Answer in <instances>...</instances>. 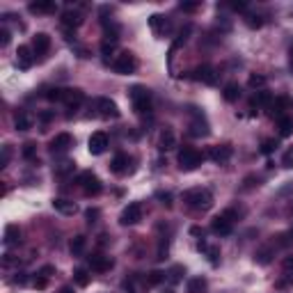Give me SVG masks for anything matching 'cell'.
Instances as JSON below:
<instances>
[{"label":"cell","instance_id":"cell-1","mask_svg":"<svg viewBox=\"0 0 293 293\" xmlns=\"http://www.w3.org/2000/svg\"><path fill=\"white\" fill-rule=\"evenodd\" d=\"M128 99H131V106L138 115H151L154 96H151V90H147L144 85H133L128 90Z\"/></svg>","mask_w":293,"mask_h":293},{"label":"cell","instance_id":"cell-2","mask_svg":"<svg viewBox=\"0 0 293 293\" xmlns=\"http://www.w3.org/2000/svg\"><path fill=\"white\" fill-rule=\"evenodd\" d=\"M183 202L195 211H209L213 206V195L209 188H190L183 192Z\"/></svg>","mask_w":293,"mask_h":293},{"label":"cell","instance_id":"cell-3","mask_svg":"<svg viewBox=\"0 0 293 293\" xmlns=\"http://www.w3.org/2000/svg\"><path fill=\"white\" fill-rule=\"evenodd\" d=\"M202 163H204V154L197 151L195 147H183V149L179 151V168L183 170V172L197 170Z\"/></svg>","mask_w":293,"mask_h":293},{"label":"cell","instance_id":"cell-4","mask_svg":"<svg viewBox=\"0 0 293 293\" xmlns=\"http://www.w3.org/2000/svg\"><path fill=\"white\" fill-rule=\"evenodd\" d=\"M113 69L119 76H131V73L138 71V58L133 53H128V51H124V53H119L113 60Z\"/></svg>","mask_w":293,"mask_h":293},{"label":"cell","instance_id":"cell-5","mask_svg":"<svg viewBox=\"0 0 293 293\" xmlns=\"http://www.w3.org/2000/svg\"><path fill=\"white\" fill-rule=\"evenodd\" d=\"M78 185H80V190H83L87 197H96V195L103 190L101 179H99L94 172H83V174H78Z\"/></svg>","mask_w":293,"mask_h":293},{"label":"cell","instance_id":"cell-6","mask_svg":"<svg viewBox=\"0 0 293 293\" xmlns=\"http://www.w3.org/2000/svg\"><path fill=\"white\" fill-rule=\"evenodd\" d=\"M190 135H195V138H206L211 133L209 128V121H206V117H204V113L199 108H190Z\"/></svg>","mask_w":293,"mask_h":293},{"label":"cell","instance_id":"cell-7","mask_svg":"<svg viewBox=\"0 0 293 293\" xmlns=\"http://www.w3.org/2000/svg\"><path fill=\"white\" fill-rule=\"evenodd\" d=\"M140 220H142V204L131 202L128 206H124V211H121V216H119V225L131 227V225H138Z\"/></svg>","mask_w":293,"mask_h":293},{"label":"cell","instance_id":"cell-8","mask_svg":"<svg viewBox=\"0 0 293 293\" xmlns=\"http://www.w3.org/2000/svg\"><path fill=\"white\" fill-rule=\"evenodd\" d=\"M289 110H293V101L289 96H275L273 103L268 106V115L273 119H282V117H287Z\"/></svg>","mask_w":293,"mask_h":293},{"label":"cell","instance_id":"cell-9","mask_svg":"<svg viewBox=\"0 0 293 293\" xmlns=\"http://www.w3.org/2000/svg\"><path fill=\"white\" fill-rule=\"evenodd\" d=\"M96 110H99V117L103 119H117L119 117V108H117V103L108 96H101V99H96Z\"/></svg>","mask_w":293,"mask_h":293},{"label":"cell","instance_id":"cell-10","mask_svg":"<svg viewBox=\"0 0 293 293\" xmlns=\"http://www.w3.org/2000/svg\"><path fill=\"white\" fill-rule=\"evenodd\" d=\"M206 156H209V158L216 163V165H225V163L232 161L234 147H232V144H216V147H211Z\"/></svg>","mask_w":293,"mask_h":293},{"label":"cell","instance_id":"cell-11","mask_svg":"<svg viewBox=\"0 0 293 293\" xmlns=\"http://www.w3.org/2000/svg\"><path fill=\"white\" fill-rule=\"evenodd\" d=\"M108 144H110L108 135L103 131H96V133H92L90 140H87V149H90L92 156H101L103 151L108 149Z\"/></svg>","mask_w":293,"mask_h":293},{"label":"cell","instance_id":"cell-12","mask_svg":"<svg viewBox=\"0 0 293 293\" xmlns=\"http://www.w3.org/2000/svg\"><path fill=\"white\" fill-rule=\"evenodd\" d=\"M192 80L204 83V85H216L218 73H216V69H213L211 64H199V66L192 69Z\"/></svg>","mask_w":293,"mask_h":293},{"label":"cell","instance_id":"cell-13","mask_svg":"<svg viewBox=\"0 0 293 293\" xmlns=\"http://www.w3.org/2000/svg\"><path fill=\"white\" fill-rule=\"evenodd\" d=\"M69 110H76L85 103V92L78 90V87H66L64 90V101H62Z\"/></svg>","mask_w":293,"mask_h":293},{"label":"cell","instance_id":"cell-14","mask_svg":"<svg viewBox=\"0 0 293 293\" xmlns=\"http://www.w3.org/2000/svg\"><path fill=\"white\" fill-rule=\"evenodd\" d=\"M51 151L53 154H64V151H69L73 147V138L69 135V133H58L53 140H51Z\"/></svg>","mask_w":293,"mask_h":293},{"label":"cell","instance_id":"cell-15","mask_svg":"<svg viewBox=\"0 0 293 293\" xmlns=\"http://www.w3.org/2000/svg\"><path fill=\"white\" fill-rule=\"evenodd\" d=\"M35 64V51H32V46H18L16 48V66L18 69H30V66Z\"/></svg>","mask_w":293,"mask_h":293},{"label":"cell","instance_id":"cell-16","mask_svg":"<svg viewBox=\"0 0 293 293\" xmlns=\"http://www.w3.org/2000/svg\"><path fill=\"white\" fill-rule=\"evenodd\" d=\"M211 232L216 234V236H229V234L234 232V222L227 220V218L220 213V216L213 218V222H211Z\"/></svg>","mask_w":293,"mask_h":293},{"label":"cell","instance_id":"cell-17","mask_svg":"<svg viewBox=\"0 0 293 293\" xmlns=\"http://www.w3.org/2000/svg\"><path fill=\"white\" fill-rule=\"evenodd\" d=\"M60 23H62V28H64L69 35H71L73 30H76L78 25L83 23V18H80V14L76 12V9H66L64 14H62V18H60Z\"/></svg>","mask_w":293,"mask_h":293},{"label":"cell","instance_id":"cell-18","mask_svg":"<svg viewBox=\"0 0 293 293\" xmlns=\"http://www.w3.org/2000/svg\"><path fill=\"white\" fill-rule=\"evenodd\" d=\"M90 268L96 270V273H106V270L113 268V259L101 254V252H96V254L90 257Z\"/></svg>","mask_w":293,"mask_h":293},{"label":"cell","instance_id":"cell-19","mask_svg":"<svg viewBox=\"0 0 293 293\" xmlns=\"http://www.w3.org/2000/svg\"><path fill=\"white\" fill-rule=\"evenodd\" d=\"M32 51H35V55H46L51 51V37L46 32H37L32 37Z\"/></svg>","mask_w":293,"mask_h":293},{"label":"cell","instance_id":"cell-20","mask_svg":"<svg viewBox=\"0 0 293 293\" xmlns=\"http://www.w3.org/2000/svg\"><path fill=\"white\" fill-rule=\"evenodd\" d=\"M176 147V135H174L172 128H163L161 135H158V149L161 151H172Z\"/></svg>","mask_w":293,"mask_h":293},{"label":"cell","instance_id":"cell-21","mask_svg":"<svg viewBox=\"0 0 293 293\" xmlns=\"http://www.w3.org/2000/svg\"><path fill=\"white\" fill-rule=\"evenodd\" d=\"M197 250L206 254V259H209V263H211V266H218V263H220V247L209 245V243H206V240L202 238V240L197 243Z\"/></svg>","mask_w":293,"mask_h":293},{"label":"cell","instance_id":"cell-22","mask_svg":"<svg viewBox=\"0 0 293 293\" xmlns=\"http://www.w3.org/2000/svg\"><path fill=\"white\" fill-rule=\"evenodd\" d=\"M149 25H151V30H154L156 35H165V32H170V18L163 16V14H151Z\"/></svg>","mask_w":293,"mask_h":293},{"label":"cell","instance_id":"cell-23","mask_svg":"<svg viewBox=\"0 0 293 293\" xmlns=\"http://www.w3.org/2000/svg\"><path fill=\"white\" fill-rule=\"evenodd\" d=\"M273 99H275V96L270 94L268 90H259V92H254V96H252L250 106H252V108H263V110H268V106L273 103Z\"/></svg>","mask_w":293,"mask_h":293},{"label":"cell","instance_id":"cell-24","mask_svg":"<svg viewBox=\"0 0 293 293\" xmlns=\"http://www.w3.org/2000/svg\"><path fill=\"white\" fill-rule=\"evenodd\" d=\"M53 209L58 211V213H62V216H73L78 211L76 202H71V199H64V197H55L53 199Z\"/></svg>","mask_w":293,"mask_h":293},{"label":"cell","instance_id":"cell-25","mask_svg":"<svg viewBox=\"0 0 293 293\" xmlns=\"http://www.w3.org/2000/svg\"><path fill=\"white\" fill-rule=\"evenodd\" d=\"M2 243H5L7 247L18 245V243H21V229H18L16 225H7V227H5V238H2Z\"/></svg>","mask_w":293,"mask_h":293},{"label":"cell","instance_id":"cell-26","mask_svg":"<svg viewBox=\"0 0 293 293\" xmlns=\"http://www.w3.org/2000/svg\"><path fill=\"white\" fill-rule=\"evenodd\" d=\"M14 126H16V131H30L32 128V117L25 110H18L14 115Z\"/></svg>","mask_w":293,"mask_h":293},{"label":"cell","instance_id":"cell-27","mask_svg":"<svg viewBox=\"0 0 293 293\" xmlns=\"http://www.w3.org/2000/svg\"><path fill=\"white\" fill-rule=\"evenodd\" d=\"M126 170H128V156L126 154H117L110 161V172L113 174H124Z\"/></svg>","mask_w":293,"mask_h":293},{"label":"cell","instance_id":"cell-28","mask_svg":"<svg viewBox=\"0 0 293 293\" xmlns=\"http://www.w3.org/2000/svg\"><path fill=\"white\" fill-rule=\"evenodd\" d=\"M58 9V5L55 2H51V0H39V2H30V12L32 14H51Z\"/></svg>","mask_w":293,"mask_h":293},{"label":"cell","instance_id":"cell-29","mask_svg":"<svg viewBox=\"0 0 293 293\" xmlns=\"http://www.w3.org/2000/svg\"><path fill=\"white\" fill-rule=\"evenodd\" d=\"M209 289V282L204 277H190L188 280V293H206Z\"/></svg>","mask_w":293,"mask_h":293},{"label":"cell","instance_id":"cell-30","mask_svg":"<svg viewBox=\"0 0 293 293\" xmlns=\"http://www.w3.org/2000/svg\"><path fill=\"white\" fill-rule=\"evenodd\" d=\"M222 96H225V101H229V103L238 101V96H240L238 83H227V85H225V90H222Z\"/></svg>","mask_w":293,"mask_h":293},{"label":"cell","instance_id":"cell-31","mask_svg":"<svg viewBox=\"0 0 293 293\" xmlns=\"http://www.w3.org/2000/svg\"><path fill=\"white\" fill-rule=\"evenodd\" d=\"M277 128H280V135L282 138H289V135H293V117H282V119H277Z\"/></svg>","mask_w":293,"mask_h":293},{"label":"cell","instance_id":"cell-32","mask_svg":"<svg viewBox=\"0 0 293 293\" xmlns=\"http://www.w3.org/2000/svg\"><path fill=\"white\" fill-rule=\"evenodd\" d=\"M85 245H87V238H85V236H73L69 250H71L73 257H80V254L85 252Z\"/></svg>","mask_w":293,"mask_h":293},{"label":"cell","instance_id":"cell-33","mask_svg":"<svg viewBox=\"0 0 293 293\" xmlns=\"http://www.w3.org/2000/svg\"><path fill=\"white\" fill-rule=\"evenodd\" d=\"M163 282H168V273H163V270H151L147 275V284L149 287H161Z\"/></svg>","mask_w":293,"mask_h":293},{"label":"cell","instance_id":"cell-34","mask_svg":"<svg viewBox=\"0 0 293 293\" xmlns=\"http://www.w3.org/2000/svg\"><path fill=\"white\" fill-rule=\"evenodd\" d=\"M192 32V25H185V28H181L179 30V35H176V39H174V44H172V53L176 51V48H181L185 42H188V35Z\"/></svg>","mask_w":293,"mask_h":293},{"label":"cell","instance_id":"cell-35","mask_svg":"<svg viewBox=\"0 0 293 293\" xmlns=\"http://www.w3.org/2000/svg\"><path fill=\"white\" fill-rule=\"evenodd\" d=\"M270 259H273V247H261V250H257V254H254V261H257L259 266H268Z\"/></svg>","mask_w":293,"mask_h":293},{"label":"cell","instance_id":"cell-36","mask_svg":"<svg viewBox=\"0 0 293 293\" xmlns=\"http://www.w3.org/2000/svg\"><path fill=\"white\" fill-rule=\"evenodd\" d=\"M247 85H250L252 90H266V85H268V78L266 76H259V73H252L250 80H247Z\"/></svg>","mask_w":293,"mask_h":293},{"label":"cell","instance_id":"cell-37","mask_svg":"<svg viewBox=\"0 0 293 293\" xmlns=\"http://www.w3.org/2000/svg\"><path fill=\"white\" fill-rule=\"evenodd\" d=\"M90 280H92V275L85 268H76V270H73V282H76L78 287H87Z\"/></svg>","mask_w":293,"mask_h":293},{"label":"cell","instance_id":"cell-38","mask_svg":"<svg viewBox=\"0 0 293 293\" xmlns=\"http://www.w3.org/2000/svg\"><path fill=\"white\" fill-rule=\"evenodd\" d=\"M48 99V101L53 103H62L64 101V90L62 87H51V90H46V94H44Z\"/></svg>","mask_w":293,"mask_h":293},{"label":"cell","instance_id":"cell-39","mask_svg":"<svg viewBox=\"0 0 293 293\" xmlns=\"http://www.w3.org/2000/svg\"><path fill=\"white\" fill-rule=\"evenodd\" d=\"M183 275H185L183 266H174V268L168 273V282H170V287H174V284H179V282H181V277H183Z\"/></svg>","mask_w":293,"mask_h":293},{"label":"cell","instance_id":"cell-40","mask_svg":"<svg viewBox=\"0 0 293 293\" xmlns=\"http://www.w3.org/2000/svg\"><path fill=\"white\" fill-rule=\"evenodd\" d=\"M21 154H23L25 161H35L37 158V144L35 142H25L23 149H21Z\"/></svg>","mask_w":293,"mask_h":293},{"label":"cell","instance_id":"cell-41","mask_svg":"<svg viewBox=\"0 0 293 293\" xmlns=\"http://www.w3.org/2000/svg\"><path fill=\"white\" fill-rule=\"evenodd\" d=\"M245 23H247V28H252V30H259V28L263 25V18L259 16V14H247Z\"/></svg>","mask_w":293,"mask_h":293},{"label":"cell","instance_id":"cell-42","mask_svg":"<svg viewBox=\"0 0 293 293\" xmlns=\"http://www.w3.org/2000/svg\"><path fill=\"white\" fill-rule=\"evenodd\" d=\"M275 287H277V289H289V287H293V275H289V273H282V277L275 282Z\"/></svg>","mask_w":293,"mask_h":293},{"label":"cell","instance_id":"cell-43","mask_svg":"<svg viewBox=\"0 0 293 293\" xmlns=\"http://www.w3.org/2000/svg\"><path fill=\"white\" fill-rule=\"evenodd\" d=\"M73 172V163H60L58 168H55V174L58 176H69Z\"/></svg>","mask_w":293,"mask_h":293},{"label":"cell","instance_id":"cell-44","mask_svg":"<svg viewBox=\"0 0 293 293\" xmlns=\"http://www.w3.org/2000/svg\"><path fill=\"white\" fill-rule=\"evenodd\" d=\"M277 149V140H273V138H268V140H263L261 142V154H273V151Z\"/></svg>","mask_w":293,"mask_h":293},{"label":"cell","instance_id":"cell-45","mask_svg":"<svg viewBox=\"0 0 293 293\" xmlns=\"http://www.w3.org/2000/svg\"><path fill=\"white\" fill-rule=\"evenodd\" d=\"M277 245H282V247L293 245V232H284V234H280V236H277Z\"/></svg>","mask_w":293,"mask_h":293},{"label":"cell","instance_id":"cell-46","mask_svg":"<svg viewBox=\"0 0 293 293\" xmlns=\"http://www.w3.org/2000/svg\"><path fill=\"white\" fill-rule=\"evenodd\" d=\"M168 247H170L168 238H161V243H158V254H156V259H158V261H163V259L168 257Z\"/></svg>","mask_w":293,"mask_h":293},{"label":"cell","instance_id":"cell-47","mask_svg":"<svg viewBox=\"0 0 293 293\" xmlns=\"http://www.w3.org/2000/svg\"><path fill=\"white\" fill-rule=\"evenodd\" d=\"M282 273H289V275H293V254H289V257L282 259Z\"/></svg>","mask_w":293,"mask_h":293},{"label":"cell","instance_id":"cell-48","mask_svg":"<svg viewBox=\"0 0 293 293\" xmlns=\"http://www.w3.org/2000/svg\"><path fill=\"white\" fill-rule=\"evenodd\" d=\"M113 53H115V44H113V42H103V44H101V55H103V60H108Z\"/></svg>","mask_w":293,"mask_h":293},{"label":"cell","instance_id":"cell-49","mask_svg":"<svg viewBox=\"0 0 293 293\" xmlns=\"http://www.w3.org/2000/svg\"><path fill=\"white\" fill-rule=\"evenodd\" d=\"M99 216H101V211H99V209H87V211H85V218H87L90 225H94V222L99 220Z\"/></svg>","mask_w":293,"mask_h":293},{"label":"cell","instance_id":"cell-50","mask_svg":"<svg viewBox=\"0 0 293 293\" xmlns=\"http://www.w3.org/2000/svg\"><path fill=\"white\" fill-rule=\"evenodd\" d=\"M282 165H284V168H293V147L284 151V156H282Z\"/></svg>","mask_w":293,"mask_h":293},{"label":"cell","instance_id":"cell-51","mask_svg":"<svg viewBox=\"0 0 293 293\" xmlns=\"http://www.w3.org/2000/svg\"><path fill=\"white\" fill-rule=\"evenodd\" d=\"M179 9L181 12H195V9H199V2H181Z\"/></svg>","mask_w":293,"mask_h":293},{"label":"cell","instance_id":"cell-52","mask_svg":"<svg viewBox=\"0 0 293 293\" xmlns=\"http://www.w3.org/2000/svg\"><path fill=\"white\" fill-rule=\"evenodd\" d=\"M156 197L161 199V204H165V206H172V195L170 192H156Z\"/></svg>","mask_w":293,"mask_h":293},{"label":"cell","instance_id":"cell-53","mask_svg":"<svg viewBox=\"0 0 293 293\" xmlns=\"http://www.w3.org/2000/svg\"><path fill=\"white\" fill-rule=\"evenodd\" d=\"M9 39H12L9 30H7V28H2V30H0V46H7V44H9Z\"/></svg>","mask_w":293,"mask_h":293},{"label":"cell","instance_id":"cell-54","mask_svg":"<svg viewBox=\"0 0 293 293\" xmlns=\"http://www.w3.org/2000/svg\"><path fill=\"white\" fill-rule=\"evenodd\" d=\"M53 273H55V268H53V266H44V268L39 270V273H37V275H42V277H46V280H48V277L53 275Z\"/></svg>","mask_w":293,"mask_h":293},{"label":"cell","instance_id":"cell-55","mask_svg":"<svg viewBox=\"0 0 293 293\" xmlns=\"http://www.w3.org/2000/svg\"><path fill=\"white\" fill-rule=\"evenodd\" d=\"M55 117V113H51V110H44V113H39V119L44 121V124H48V121Z\"/></svg>","mask_w":293,"mask_h":293},{"label":"cell","instance_id":"cell-56","mask_svg":"<svg viewBox=\"0 0 293 293\" xmlns=\"http://www.w3.org/2000/svg\"><path fill=\"white\" fill-rule=\"evenodd\" d=\"M9 163V147H2V161H0V168H7Z\"/></svg>","mask_w":293,"mask_h":293},{"label":"cell","instance_id":"cell-57","mask_svg":"<svg viewBox=\"0 0 293 293\" xmlns=\"http://www.w3.org/2000/svg\"><path fill=\"white\" fill-rule=\"evenodd\" d=\"M46 277H42V275H37V280H35V287L37 289H44V287H46Z\"/></svg>","mask_w":293,"mask_h":293},{"label":"cell","instance_id":"cell-58","mask_svg":"<svg viewBox=\"0 0 293 293\" xmlns=\"http://www.w3.org/2000/svg\"><path fill=\"white\" fill-rule=\"evenodd\" d=\"M25 282H28V277L23 273H18V277H14V284H25Z\"/></svg>","mask_w":293,"mask_h":293},{"label":"cell","instance_id":"cell-59","mask_svg":"<svg viewBox=\"0 0 293 293\" xmlns=\"http://www.w3.org/2000/svg\"><path fill=\"white\" fill-rule=\"evenodd\" d=\"M190 234H192V236H202V238H204V229L202 227H192Z\"/></svg>","mask_w":293,"mask_h":293},{"label":"cell","instance_id":"cell-60","mask_svg":"<svg viewBox=\"0 0 293 293\" xmlns=\"http://www.w3.org/2000/svg\"><path fill=\"white\" fill-rule=\"evenodd\" d=\"M289 69H291V73H293V46H291V51H289Z\"/></svg>","mask_w":293,"mask_h":293},{"label":"cell","instance_id":"cell-61","mask_svg":"<svg viewBox=\"0 0 293 293\" xmlns=\"http://www.w3.org/2000/svg\"><path fill=\"white\" fill-rule=\"evenodd\" d=\"M60 293H73V291H71V287H64V289H62Z\"/></svg>","mask_w":293,"mask_h":293}]
</instances>
